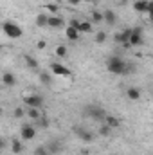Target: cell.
<instances>
[{
	"mask_svg": "<svg viewBox=\"0 0 153 155\" xmlns=\"http://www.w3.org/2000/svg\"><path fill=\"white\" fill-rule=\"evenodd\" d=\"M2 83H4L5 87H15V85H16V76H15L13 72H4Z\"/></svg>",
	"mask_w": 153,
	"mask_h": 155,
	"instance_id": "13",
	"label": "cell"
},
{
	"mask_svg": "<svg viewBox=\"0 0 153 155\" xmlns=\"http://www.w3.org/2000/svg\"><path fill=\"white\" fill-rule=\"evenodd\" d=\"M22 101H24V105L29 107V108H41V107H43V96H40V94L24 96Z\"/></svg>",
	"mask_w": 153,
	"mask_h": 155,
	"instance_id": "4",
	"label": "cell"
},
{
	"mask_svg": "<svg viewBox=\"0 0 153 155\" xmlns=\"http://www.w3.org/2000/svg\"><path fill=\"white\" fill-rule=\"evenodd\" d=\"M4 146H5V143H4V139H2V137H0V150H2V148H4Z\"/></svg>",
	"mask_w": 153,
	"mask_h": 155,
	"instance_id": "34",
	"label": "cell"
},
{
	"mask_svg": "<svg viewBox=\"0 0 153 155\" xmlns=\"http://www.w3.org/2000/svg\"><path fill=\"white\" fill-rule=\"evenodd\" d=\"M36 123H38L40 128H47V126H49V119H47V117H40Z\"/></svg>",
	"mask_w": 153,
	"mask_h": 155,
	"instance_id": "31",
	"label": "cell"
},
{
	"mask_svg": "<svg viewBox=\"0 0 153 155\" xmlns=\"http://www.w3.org/2000/svg\"><path fill=\"white\" fill-rule=\"evenodd\" d=\"M128 43H130V47H139V45L144 43V36H142V29H141V27L132 29V35H130Z\"/></svg>",
	"mask_w": 153,
	"mask_h": 155,
	"instance_id": "6",
	"label": "cell"
},
{
	"mask_svg": "<svg viewBox=\"0 0 153 155\" xmlns=\"http://www.w3.org/2000/svg\"><path fill=\"white\" fill-rule=\"evenodd\" d=\"M126 96H128L132 101H139V99H141V88L130 87V88H126Z\"/></svg>",
	"mask_w": 153,
	"mask_h": 155,
	"instance_id": "14",
	"label": "cell"
},
{
	"mask_svg": "<svg viewBox=\"0 0 153 155\" xmlns=\"http://www.w3.org/2000/svg\"><path fill=\"white\" fill-rule=\"evenodd\" d=\"M27 116L31 117L33 121H38L40 117H41V114H40V108H29V110H27Z\"/></svg>",
	"mask_w": 153,
	"mask_h": 155,
	"instance_id": "23",
	"label": "cell"
},
{
	"mask_svg": "<svg viewBox=\"0 0 153 155\" xmlns=\"http://www.w3.org/2000/svg\"><path fill=\"white\" fill-rule=\"evenodd\" d=\"M2 112H4V108H2V107H0V114H2Z\"/></svg>",
	"mask_w": 153,
	"mask_h": 155,
	"instance_id": "38",
	"label": "cell"
},
{
	"mask_svg": "<svg viewBox=\"0 0 153 155\" xmlns=\"http://www.w3.org/2000/svg\"><path fill=\"white\" fill-rule=\"evenodd\" d=\"M103 123H105L108 128H119V126H121V119L115 117V116H106L103 119Z\"/></svg>",
	"mask_w": 153,
	"mask_h": 155,
	"instance_id": "11",
	"label": "cell"
},
{
	"mask_svg": "<svg viewBox=\"0 0 153 155\" xmlns=\"http://www.w3.org/2000/svg\"><path fill=\"white\" fill-rule=\"evenodd\" d=\"M85 114L90 116L92 119H96V121H103V119L106 117V112H105L103 107H99V105H86V107H85Z\"/></svg>",
	"mask_w": 153,
	"mask_h": 155,
	"instance_id": "3",
	"label": "cell"
},
{
	"mask_svg": "<svg viewBox=\"0 0 153 155\" xmlns=\"http://www.w3.org/2000/svg\"><path fill=\"white\" fill-rule=\"evenodd\" d=\"M67 2H69V4H72V5H77L81 0H67Z\"/></svg>",
	"mask_w": 153,
	"mask_h": 155,
	"instance_id": "33",
	"label": "cell"
},
{
	"mask_svg": "<svg viewBox=\"0 0 153 155\" xmlns=\"http://www.w3.org/2000/svg\"><path fill=\"white\" fill-rule=\"evenodd\" d=\"M124 67H126V61L121 56H110L106 60V69L112 74H124Z\"/></svg>",
	"mask_w": 153,
	"mask_h": 155,
	"instance_id": "1",
	"label": "cell"
},
{
	"mask_svg": "<svg viewBox=\"0 0 153 155\" xmlns=\"http://www.w3.org/2000/svg\"><path fill=\"white\" fill-rule=\"evenodd\" d=\"M40 81H41L45 87H49V85L52 83V76H50L49 72H40Z\"/></svg>",
	"mask_w": 153,
	"mask_h": 155,
	"instance_id": "22",
	"label": "cell"
},
{
	"mask_svg": "<svg viewBox=\"0 0 153 155\" xmlns=\"http://www.w3.org/2000/svg\"><path fill=\"white\" fill-rule=\"evenodd\" d=\"M85 2H97V0H85Z\"/></svg>",
	"mask_w": 153,
	"mask_h": 155,
	"instance_id": "36",
	"label": "cell"
},
{
	"mask_svg": "<svg viewBox=\"0 0 153 155\" xmlns=\"http://www.w3.org/2000/svg\"><path fill=\"white\" fill-rule=\"evenodd\" d=\"M13 116L16 117V119H22V117L25 116V110H24V107H16V108H15V112H13Z\"/></svg>",
	"mask_w": 153,
	"mask_h": 155,
	"instance_id": "26",
	"label": "cell"
},
{
	"mask_svg": "<svg viewBox=\"0 0 153 155\" xmlns=\"http://www.w3.org/2000/svg\"><path fill=\"white\" fill-rule=\"evenodd\" d=\"M70 25L76 29L79 35H83V33H90L92 31V24L90 22H86V20H77V18H72V22H70Z\"/></svg>",
	"mask_w": 153,
	"mask_h": 155,
	"instance_id": "7",
	"label": "cell"
},
{
	"mask_svg": "<svg viewBox=\"0 0 153 155\" xmlns=\"http://www.w3.org/2000/svg\"><path fill=\"white\" fill-rule=\"evenodd\" d=\"M74 134L77 135V139H81L83 143H92L96 139V134L85 126H74Z\"/></svg>",
	"mask_w": 153,
	"mask_h": 155,
	"instance_id": "5",
	"label": "cell"
},
{
	"mask_svg": "<svg viewBox=\"0 0 153 155\" xmlns=\"http://www.w3.org/2000/svg\"><path fill=\"white\" fill-rule=\"evenodd\" d=\"M65 35H67V38L70 40V41H77V40H79V36H81L76 29L72 27V25H67V31H65Z\"/></svg>",
	"mask_w": 153,
	"mask_h": 155,
	"instance_id": "18",
	"label": "cell"
},
{
	"mask_svg": "<svg viewBox=\"0 0 153 155\" xmlns=\"http://www.w3.org/2000/svg\"><path fill=\"white\" fill-rule=\"evenodd\" d=\"M56 56L67 58V47H65V45H58V47H56Z\"/></svg>",
	"mask_w": 153,
	"mask_h": 155,
	"instance_id": "24",
	"label": "cell"
},
{
	"mask_svg": "<svg viewBox=\"0 0 153 155\" xmlns=\"http://www.w3.org/2000/svg\"><path fill=\"white\" fill-rule=\"evenodd\" d=\"M110 132H112V128H108L106 124H103V126L99 128V135H101V137H108V135H110Z\"/></svg>",
	"mask_w": 153,
	"mask_h": 155,
	"instance_id": "27",
	"label": "cell"
},
{
	"mask_svg": "<svg viewBox=\"0 0 153 155\" xmlns=\"http://www.w3.org/2000/svg\"><path fill=\"white\" fill-rule=\"evenodd\" d=\"M130 35H132V29H124V31H121V33H117V35H115V41L126 43V41L130 40Z\"/></svg>",
	"mask_w": 153,
	"mask_h": 155,
	"instance_id": "17",
	"label": "cell"
},
{
	"mask_svg": "<svg viewBox=\"0 0 153 155\" xmlns=\"http://www.w3.org/2000/svg\"><path fill=\"white\" fill-rule=\"evenodd\" d=\"M148 2H150V0H137V2L133 4V11H135V13H146Z\"/></svg>",
	"mask_w": 153,
	"mask_h": 155,
	"instance_id": "15",
	"label": "cell"
},
{
	"mask_svg": "<svg viewBox=\"0 0 153 155\" xmlns=\"http://www.w3.org/2000/svg\"><path fill=\"white\" fill-rule=\"evenodd\" d=\"M11 152L15 155H18V153L24 152V146H22V143H20L18 139H13V143H11Z\"/></svg>",
	"mask_w": 153,
	"mask_h": 155,
	"instance_id": "19",
	"label": "cell"
},
{
	"mask_svg": "<svg viewBox=\"0 0 153 155\" xmlns=\"http://www.w3.org/2000/svg\"><path fill=\"white\" fill-rule=\"evenodd\" d=\"M20 135H22L24 141H33L34 135H36V128H34L33 124H24V126L20 128Z\"/></svg>",
	"mask_w": 153,
	"mask_h": 155,
	"instance_id": "8",
	"label": "cell"
},
{
	"mask_svg": "<svg viewBox=\"0 0 153 155\" xmlns=\"http://www.w3.org/2000/svg\"><path fill=\"white\" fill-rule=\"evenodd\" d=\"M24 61L31 67V69H34V71H38V61L33 58V56H29V54H24Z\"/></svg>",
	"mask_w": 153,
	"mask_h": 155,
	"instance_id": "20",
	"label": "cell"
},
{
	"mask_svg": "<svg viewBox=\"0 0 153 155\" xmlns=\"http://www.w3.org/2000/svg\"><path fill=\"white\" fill-rule=\"evenodd\" d=\"M106 40V33H103V31H99L97 35H96V43H103Z\"/></svg>",
	"mask_w": 153,
	"mask_h": 155,
	"instance_id": "29",
	"label": "cell"
},
{
	"mask_svg": "<svg viewBox=\"0 0 153 155\" xmlns=\"http://www.w3.org/2000/svg\"><path fill=\"white\" fill-rule=\"evenodd\" d=\"M45 7H47V9H49L52 15H54V13H58V9H60V5H58V4H54V2H49Z\"/></svg>",
	"mask_w": 153,
	"mask_h": 155,
	"instance_id": "28",
	"label": "cell"
},
{
	"mask_svg": "<svg viewBox=\"0 0 153 155\" xmlns=\"http://www.w3.org/2000/svg\"><path fill=\"white\" fill-rule=\"evenodd\" d=\"M92 22H94V24H101V22H103V13L94 11V13H92Z\"/></svg>",
	"mask_w": 153,
	"mask_h": 155,
	"instance_id": "25",
	"label": "cell"
},
{
	"mask_svg": "<svg viewBox=\"0 0 153 155\" xmlns=\"http://www.w3.org/2000/svg\"><path fill=\"white\" fill-rule=\"evenodd\" d=\"M2 31H4L9 38H13V40H18L22 35H24L22 27H20V25H16L15 22H5V24L2 25Z\"/></svg>",
	"mask_w": 153,
	"mask_h": 155,
	"instance_id": "2",
	"label": "cell"
},
{
	"mask_svg": "<svg viewBox=\"0 0 153 155\" xmlns=\"http://www.w3.org/2000/svg\"><path fill=\"white\" fill-rule=\"evenodd\" d=\"M50 71H52V74H56V76H72V72H70V69H67V67H63L61 63H50Z\"/></svg>",
	"mask_w": 153,
	"mask_h": 155,
	"instance_id": "10",
	"label": "cell"
},
{
	"mask_svg": "<svg viewBox=\"0 0 153 155\" xmlns=\"http://www.w3.org/2000/svg\"><path fill=\"white\" fill-rule=\"evenodd\" d=\"M45 45H47V43H45L43 40H40L38 43H36V49H45Z\"/></svg>",
	"mask_w": 153,
	"mask_h": 155,
	"instance_id": "32",
	"label": "cell"
},
{
	"mask_svg": "<svg viewBox=\"0 0 153 155\" xmlns=\"http://www.w3.org/2000/svg\"><path fill=\"white\" fill-rule=\"evenodd\" d=\"M45 148H47L49 155H56V153H60V152L63 150V143L58 141V139H50V141L45 144Z\"/></svg>",
	"mask_w": 153,
	"mask_h": 155,
	"instance_id": "9",
	"label": "cell"
},
{
	"mask_svg": "<svg viewBox=\"0 0 153 155\" xmlns=\"http://www.w3.org/2000/svg\"><path fill=\"white\" fill-rule=\"evenodd\" d=\"M34 155H49V152H47V148L45 146H38V148H34V152H33Z\"/></svg>",
	"mask_w": 153,
	"mask_h": 155,
	"instance_id": "30",
	"label": "cell"
},
{
	"mask_svg": "<svg viewBox=\"0 0 153 155\" xmlns=\"http://www.w3.org/2000/svg\"><path fill=\"white\" fill-rule=\"evenodd\" d=\"M47 18H49V16H47L45 13H40V15H36V20H34V22H36L38 27H45V25H47Z\"/></svg>",
	"mask_w": 153,
	"mask_h": 155,
	"instance_id": "21",
	"label": "cell"
},
{
	"mask_svg": "<svg viewBox=\"0 0 153 155\" xmlns=\"http://www.w3.org/2000/svg\"><path fill=\"white\" fill-rule=\"evenodd\" d=\"M121 2H122V4H126V2H128V0H121Z\"/></svg>",
	"mask_w": 153,
	"mask_h": 155,
	"instance_id": "37",
	"label": "cell"
},
{
	"mask_svg": "<svg viewBox=\"0 0 153 155\" xmlns=\"http://www.w3.org/2000/svg\"><path fill=\"white\" fill-rule=\"evenodd\" d=\"M47 25L49 27H63V18L61 16H56V15H50L47 18Z\"/></svg>",
	"mask_w": 153,
	"mask_h": 155,
	"instance_id": "12",
	"label": "cell"
},
{
	"mask_svg": "<svg viewBox=\"0 0 153 155\" xmlns=\"http://www.w3.org/2000/svg\"><path fill=\"white\" fill-rule=\"evenodd\" d=\"M103 22H106L108 25H114L115 22H117V15H115L114 11H105L103 13Z\"/></svg>",
	"mask_w": 153,
	"mask_h": 155,
	"instance_id": "16",
	"label": "cell"
},
{
	"mask_svg": "<svg viewBox=\"0 0 153 155\" xmlns=\"http://www.w3.org/2000/svg\"><path fill=\"white\" fill-rule=\"evenodd\" d=\"M60 2H63V0H54V4H60Z\"/></svg>",
	"mask_w": 153,
	"mask_h": 155,
	"instance_id": "35",
	"label": "cell"
}]
</instances>
